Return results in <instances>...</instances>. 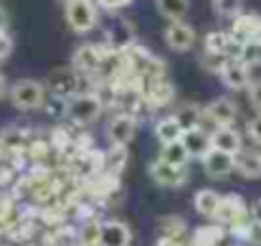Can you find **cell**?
Segmentation results:
<instances>
[{"label":"cell","mask_w":261,"mask_h":246,"mask_svg":"<svg viewBox=\"0 0 261 246\" xmlns=\"http://www.w3.org/2000/svg\"><path fill=\"white\" fill-rule=\"evenodd\" d=\"M8 99L15 109L20 112H33V109H41L46 104V86L36 79H20L10 86L8 91Z\"/></svg>","instance_id":"6da1fadb"},{"label":"cell","mask_w":261,"mask_h":246,"mask_svg":"<svg viewBox=\"0 0 261 246\" xmlns=\"http://www.w3.org/2000/svg\"><path fill=\"white\" fill-rule=\"evenodd\" d=\"M101 112H104V102H101L96 94H87V91L71 96L69 104H66V119H71V122H76V125L94 122Z\"/></svg>","instance_id":"7a4b0ae2"},{"label":"cell","mask_w":261,"mask_h":246,"mask_svg":"<svg viewBox=\"0 0 261 246\" xmlns=\"http://www.w3.org/2000/svg\"><path fill=\"white\" fill-rule=\"evenodd\" d=\"M99 20L94 0H71L66 3V23L74 33H89Z\"/></svg>","instance_id":"3957f363"},{"label":"cell","mask_w":261,"mask_h":246,"mask_svg":"<svg viewBox=\"0 0 261 246\" xmlns=\"http://www.w3.org/2000/svg\"><path fill=\"white\" fill-rule=\"evenodd\" d=\"M147 170H150V178H152L158 185H163V188H180V185H185V180H188V167L170 165V163H165L163 158L152 160Z\"/></svg>","instance_id":"277c9868"},{"label":"cell","mask_w":261,"mask_h":246,"mask_svg":"<svg viewBox=\"0 0 261 246\" xmlns=\"http://www.w3.org/2000/svg\"><path fill=\"white\" fill-rule=\"evenodd\" d=\"M203 114H205V119H208L211 125H216V127H233V122H236V117H239V107H236L233 99L218 96V99H213L208 107H203Z\"/></svg>","instance_id":"5b68a950"},{"label":"cell","mask_w":261,"mask_h":246,"mask_svg":"<svg viewBox=\"0 0 261 246\" xmlns=\"http://www.w3.org/2000/svg\"><path fill=\"white\" fill-rule=\"evenodd\" d=\"M79 84L82 82H79V71H76V69L61 66V69H54V71H51V77H48V91L56 94V96L71 99V96L82 94V91H79Z\"/></svg>","instance_id":"8992f818"},{"label":"cell","mask_w":261,"mask_h":246,"mask_svg":"<svg viewBox=\"0 0 261 246\" xmlns=\"http://www.w3.org/2000/svg\"><path fill=\"white\" fill-rule=\"evenodd\" d=\"M135 132H137V122L132 114H117L107 122V137L112 145L127 147L135 140Z\"/></svg>","instance_id":"52a82bcc"},{"label":"cell","mask_w":261,"mask_h":246,"mask_svg":"<svg viewBox=\"0 0 261 246\" xmlns=\"http://www.w3.org/2000/svg\"><path fill=\"white\" fill-rule=\"evenodd\" d=\"M246 216H249V208H246L244 198L239 193H228V195L221 198V206H218V213H216L213 221L228 229V226H233L236 221H241Z\"/></svg>","instance_id":"ba28073f"},{"label":"cell","mask_w":261,"mask_h":246,"mask_svg":"<svg viewBox=\"0 0 261 246\" xmlns=\"http://www.w3.org/2000/svg\"><path fill=\"white\" fill-rule=\"evenodd\" d=\"M200 163H203V170H205L208 178H213V180H223V178H228V175L236 170V155L213 147Z\"/></svg>","instance_id":"9c48e42d"},{"label":"cell","mask_w":261,"mask_h":246,"mask_svg":"<svg viewBox=\"0 0 261 246\" xmlns=\"http://www.w3.org/2000/svg\"><path fill=\"white\" fill-rule=\"evenodd\" d=\"M165 43L173 48V51H190L195 46V31L193 26H188L185 20H175V23H168L165 28Z\"/></svg>","instance_id":"30bf717a"},{"label":"cell","mask_w":261,"mask_h":246,"mask_svg":"<svg viewBox=\"0 0 261 246\" xmlns=\"http://www.w3.org/2000/svg\"><path fill=\"white\" fill-rule=\"evenodd\" d=\"M218 77H221L223 86H226V89H231V91H244V89H249V86H251L249 66H246L244 61H228Z\"/></svg>","instance_id":"8fae6325"},{"label":"cell","mask_w":261,"mask_h":246,"mask_svg":"<svg viewBox=\"0 0 261 246\" xmlns=\"http://www.w3.org/2000/svg\"><path fill=\"white\" fill-rule=\"evenodd\" d=\"M129 244H132V229L124 221H117V218L104 221L99 246H129Z\"/></svg>","instance_id":"7c38bea8"},{"label":"cell","mask_w":261,"mask_h":246,"mask_svg":"<svg viewBox=\"0 0 261 246\" xmlns=\"http://www.w3.org/2000/svg\"><path fill=\"white\" fill-rule=\"evenodd\" d=\"M211 142H213L216 150H223V153H231V155H239L244 150V137L233 127H216L211 132Z\"/></svg>","instance_id":"4fadbf2b"},{"label":"cell","mask_w":261,"mask_h":246,"mask_svg":"<svg viewBox=\"0 0 261 246\" xmlns=\"http://www.w3.org/2000/svg\"><path fill=\"white\" fill-rule=\"evenodd\" d=\"M182 145L188 147L190 158H198L203 160L211 150H213V142H211V132H205L203 127H195V130H188L182 135Z\"/></svg>","instance_id":"5bb4252c"},{"label":"cell","mask_w":261,"mask_h":246,"mask_svg":"<svg viewBox=\"0 0 261 246\" xmlns=\"http://www.w3.org/2000/svg\"><path fill=\"white\" fill-rule=\"evenodd\" d=\"M101 61H104V56H101L99 46H94V43H82L74 51V69L76 71L91 74V71H96L101 66Z\"/></svg>","instance_id":"9a60e30c"},{"label":"cell","mask_w":261,"mask_h":246,"mask_svg":"<svg viewBox=\"0 0 261 246\" xmlns=\"http://www.w3.org/2000/svg\"><path fill=\"white\" fill-rule=\"evenodd\" d=\"M236 173L246 180L261 178V150H241L236 155Z\"/></svg>","instance_id":"2e32d148"},{"label":"cell","mask_w":261,"mask_h":246,"mask_svg":"<svg viewBox=\"0 0 261 246\" xmlns=\"http://www.w3.org/2000/svg\"><path fill=\"white\" fill-rule=\"evenodd\" d=\"M233 36H239L241 41H254L261 36V18L256 13H241L233 20Z\"/></svg>","instance_id":"e0dca14e"},{"label":"cell","mask_w":261,"mask_h":246,"mask_svg":"<svg viewBox=\"0 0 261 246\" xmlns=\"http://www.w3.org/2000/svg\"><path fill=\"white\" fill-rule=\"evenodd\" d=\"M221 193H216V190H211V188H200L198 193H195V198H193V206H195V211L200 213V216H205V218H216V213H218V206H221Z\"/></svg>","instance_id":"ac0fdd59"},{"label":"cell","mask_w":261,"mask_h":246,"mask_svg":"<svg viewBox=\"0 0 261 246\" xmlns=\"http://www.w3.org/2000/svg\"><path fill=\"white\" fill-rule=\"evenodd\" d=\"M182 135H185V130H182V125L177 122V117H163L158 125H155V137H158V142L160 145H170V142H180L182 140Z\"/></svg>","instance_id":"d6986e66"},{"label":"cell","mask_w":261,"mask_h":246,"mask_svg":"<svg viewBox=\"0 0 261 246\" xmlns=\"http://www.w3.org/2000/svg\"><path fill=\"white\" fill-rule=\"evenodd\" d=\"M226 239V226L221 224H208V226H200L193 231V239H190V246H218Z\"/></svg>","instance_id":"ffe728a7"},{"label":"cell","mask_w":261,"mask_h":246,"mask_svg":"<svg viewBox=\"0 0 261 246\" xmlns=\"http://www.w3.org/2000/svg\"><path fill=\"white\" fill-rule=\"evenodd\" d=\"M177 122L182 125V130L188 132V130H195V127H200V119H205V114H203V107L200 104H195V102H188V104H182L180 109H177Z\"/></svg>","instance_id":"44dd1931"},{"label":"cell","mask_w":261,"mask_h":246,"mask_svg":"<svg viewBox=\"0 0 261 246\" xmlns=\"http://www.w3.org/2000/svg\"><path fill=\"white\" fill-rule=\"evenodd\" d=\"M160 158H163L165 163L177 165V167H188V163L193 160L190 153H188V147L182 145V140H180V142H170V145H163Z\"/></svg>","instance_id":"7402d4cb"},{"label":"cell","mask_w":261,"mask_h":246,"mask_svg":"<svg viewBox=\"0 0 261 246\" xmlns=\"http://www.w3.org/2000/svg\"><path fill=\"white\" fill-rule=\"evenodd\" d=\"M101 229H104V221H99V218H87V221H82V226H79V231H76V239L87 246H99Z\"/></svg>","instance_id":"603a6c76"},{"label":"cell","mask_w":261,"mask_h":246,"mask_svg":"<svg viewBox=\"0 0 261 246\" xmlns=\"http://www.w3.org/2000/svg\"><path fill=\"white\" fill-rule=\"evenodd\" d=\"M158 10L168 18V23L182 20L188 13V0H158Z\"/></svg>","instance_id":"cb8c5ba5"},{"label":"cell","mask_w":261,"mask_h":246,"mask_svg":"<svg viewBox=\"0 0 261 246\" xmlns=\"http://www.w3.org/2000/svg\"><path fill=\"white\" fill-rule=\"evenodd\" d=\"M173 94H175L173 84L168 82V79H158V82L150 86V91H147V99H150V104L160 107V104H168V102L173 99Z\"/></svg>","instance_id":"d4e9b609"},{"label":"cell","mask_w":261,"mask_h":246,"mask_svg":"<svg viewBox=\"0 0 261 246\" xmlns=\"http://www.w3.org/2000/svg\"><path fill=\"white\" fill-rule=\"evenodd\" d=\"M256 229H259V226L254 224V218H251V216H246V218L236 221L233 226H228V234H231L233 239H239V241H254Z\"/></svg>","instance_id":"484cf974"},{"label":"cell","mask_w":261,"mask_h":246,"mask_svg":"<svg viewBox=\"0 0 261 246\" xmlns=\"http://www.w3.org/2000/svg\"><path fill=\"white\" fill-rule=\"evenodd\" d=\"M213 10H216V15H221V18L236 20V18L244 13V0H213Z\"/></svg>","instance_id":"4316f807"},{"label":"cell","mask_w":261,"mask_h":246,"mask_svg":"<svg viewBox=\"0 0 261 246\" xmlns=\"http://www.w3.org/2000/svg\"><path fill=\"white\" fill-rule=\"evenodd\" d=\"M114 150L109 153V158L104 160V167L112 173V175H119L122 167L127 165V147H119V145H112Z\"/></svg>","instance_id":"83f0119b"},{"label":"cell","mask_w":261,"mask_h":246,"mask_svg":"<svg viewBox=\"0 0 261 246\" xmlns=\"http://www.w3.org/2000/svg\"><path fill=\"white\" fill-rule=\"evenodd\" d=\"M228 38H231V33H218V31L208 33L205 36V54H221V56H226Z\"/></svg>","instance_id":"f1b7e54d"},{"label":"cell","mask_w":261,"mask_h":246,"mask_svg":"<svg viewBox=\"0 0 261 246\" xmlns=\"http://www.w3.org/2000/svg\"><path fill=\"white\" fill-rule=\"evenodd\" d=\"M241 61H244L246 66H256V64H261V41L259 38L244 43V56H241Z\"/></svg>","instance_id":"f546056e"},{"label":"cell","mask_w":261,"mask_h":246,"mask_svg":"<svg viewBox=\"0 0 261 246\" xmlns=\"http://www.w3.org/2000/svg\"><path fill=\"white\" fill-rule=\"evenodd\" d=\"M182 231H185V224H182L177 216L163 218V234H165V239H177Z\"/></svg>","instance_id":"4dcf8cb0"},{"label":"cell","mask_w":261,"mask_h":246,"mask_svg":"<svg viewBox=\"0 0 261 246\" xmlns=\"http://www.w3.org/2000/svg\"><path fill=\"white\" fill-rule=\"evenodd\" d=\"M0 137H3L0 142H3V145H5L8 150H20V147L25 145V137H23V135H20L18 130H5V132H3Z\"/></svg>","instance_id":"1f68e13d"},{"label":"cell","mask_w":261,"mask_h":246,"mask_svg":"<svg viewBox=\"0 0 261 246\" xmlns=\"http://www.w3.org/2000/svg\"><path fill=\"white\" fill-rule=\"evenodd\" d=\"M246 135H249V140H251V142L261 145V112L256 114V117H251V119H249V125H246Z\"/></svg>","instance_id":"d6a6232c"},{"label":"cell","mask_w":261,"mask_h":246,"mask_svg":"<svg viewBox=\"0 0 261 246\" xmlns=\"http://www.w3.org/2000/svg\"><path fill=\"white\" fill-rule=\"evenodd\" d=\"M249 102H251V107L256 112H261V79L251 82V86H249Z\"/></svg>","instance_id":"836d02e7"},{"label":"cell","mask_w":261,"mask_h":246,"mask_svg":"<svg viewBox=\"0 0 261 246\" xmlns=\"http://www.w3.org/2000/svg\"><path fill=\"white\" fill-rule=\"evenodd\" d=\"M10 51H13V41H10V36H8L5 31H0V61L8 59Z\"/></svg>","instance_id":"e575fe53"},{"label":"cell","mask_w":261,"mask_h":246,"mask_svg":"<svg viewBox=\"0 0 261 246\" xmlns=\"http://www.w3.org/2000/svg\"><path fill=\"white\" fill-rule=\"evenodd\" d=\"M99 3H101V8L114 10V8H124V5H129L132 0H99Z\"/></svg>","instance_id":"d590c367"},{"label":"cell","mask_w":261,"mask_h":246,"mask_svg":"<svg viewBox=\"0 0 261 246\" xmlns=\"http://www.w3.org/2000/svg\"><path fill=\"white\" fill-rule=\"evenodd\" d=\"M251 218H254V224L261 229V198L254 203V206H251Z\"/></svg>","instance_id":"8d00e7d4"},{"label":"cell","mask_w":261,"mask_h":246,"mask_svg":"<svg viewBox=\"0 0 261 246\" xmlns=\"http://www.w3.org/2000/svg\"><path fill=\"white\" fill-rule=\"evenodd\" d=\"M5 91H10V89H8V84H5V77L0 74V99L5 96Z\"/></svg>","instance_id":"74e56055"},{"label":"cell","mask_w":261,"mask_h":246,"mask_svg":"<svg viewBox=\"0 0 261 246\" xmlns=\"http://www.w3.org/2000/svg\"><path fill=\"white\" fill-rule=\"evenodd\" d=\"M71 246H87V244H82V241H79V239H76V241H74V244Z\"/></svg>","instance_id":"f35d334b"},{"label":"cell","mask_w":261,"mask_h":246,"mask_svg":"<svg viewBox=\"0 0 261 246\" xmlns=\"http://www.w3.org/2000/svg\"><path fill=\"white\" fill-rule=\"evenodd\" d=\"M59 3H71V0H59Z\"/></svg>","instance_id":"ab89813d"},{"label":"cell","mask_w":261,"mask_h":246,"mask_svg":"<svg viewBox=\"0 0 261 246\" xmlns=\"http://www.w3.org/2000/svg\"><path fill=\"white\" fill-rule=\"evenodd\" d=\"M0 246H13V244H0Z\"/></svg>","instance_id":"60d3db41"},{"label":"cell","mask_w":261,"mask_h":246,"mask_svg":"<svg viewBox=\"0 0 261 246\" xmlns=\"http://www.w3.org/2000/svg\"><path fill=\"white\" fill-rule=\"evenodd\" d=\"M23 246H36V244H23Z\"/></svg>","instance_id":"b9f144b4"},{"label":"cell","mask_w":261,"mask_h":246,"mask_svg":"<svg viewBox=\"0 0 261 246\" xmlns=\"http://www.w3.org/2000/svg\"><path fill=\"white\" fill-rule=\"evenodd\" d=\"M259 41H261V36H259Z\"/></svg>","instance_id":"7bdbcfd3"}]
</instances>
